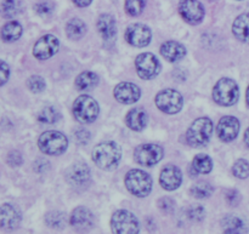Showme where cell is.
<instances>
[{"label": "cell", "mask_w": 249, "mask_h": 234, "mask_svg": "<svg viewBox=\"0 0 249 234\" xmlns=\"http://www.w3.org/2000/svg\"><path fill=\"white\" fill-rule=\"evenodd\" d=\"M122 158L121 147L116 142H104L92 150V160L102 170H112Z\"/></svg>", "instance_id": "6da1fadb"}, {"label": "cell", "mask_w": 249, "mask_h": 234, "mask_svg": "<svg viewBox=\"0 0 249 234\" xmlns=\"http://www.w3.org/2000/svg\"><path fill=\"white\" fill-rule=\"evenodd\" d=\"M240 97V89L235 80L223 78L215 84L213 89V99L218 104L224 107L233 106Z\"/></svg>", "instance_id": "7a4b0ae2"}, {"label": "cell", "mask_w": 249, "mask_h": 234, "mask_svg": "<svg viewBox=\"0 0 249 234\" xmlns=\"http://www.w3.org/2000/svg\"><path fill=\"white\" fill-rule=\"evenodd\" d=\"M212 135H213V121L208 118H198L187 130L186 141L190 146L201 147L208 143Z\"/></svg>", "instance_id": "3957f363"}, {"label": "cell", "mask_w": 249, "mask_h": 234, "mask_svg": "<svg viewBox=\"0 0 249 234\" xmlns=\"http://www.w3.org/2000/svg\"><path fill=\"white\" fill-rule=\"evenodd\" d=\"M125 187L133 196L143 198L152 189V179L142 170H130L125 176Z\"/></svg>", "instance_id": "277c9868"}, {"label": "cell", "mask_w": 249, "mask_h": 234, "mask_svg": "<svg viewBox=\"0 0 249 234\" xmlns=\"http://www.w3.org/2000/svg\"><path fill=\"white\" fill-rule=\"evenodd\" d=\"M39 150L48 155H61L68 147L67 137L58 131H46L38 140Z\"/></svg>", "instance_id": "5b68a950"}, {"label": "cell", "mask_w": 249, "mask_h": 234, "mask_svg": "<svg viewBox=\"0 0 249 234\" xmlns=\"http://www.w3.org/2000/svg\"><path fill=\"white\" fill-rule=\"evenodd\" d=\"M99 112L100 108L97 102L92 97L87 96V95L77 97L73 103V114L80 123H92L94 120H96Z\"/></svg>", "instance_id": "8992f818"}, {"label": "cell", "mask_w": 249, "mask_h": 234, "mask_svg": "<svg viewBox=\"0 0 249 234\" xmlns=\"http://www.w3.org/2000/svg\"><path fill=\"white\" fill-rule=\"evenodd\" d=\"M111 227L114 233L118 234H134L139 233L140 231L138 218L134 214L126 210H118L113 214Z\"/></svg>", "instance_id": "52a82bcc"}, {"label": "cell", "mask_w": 249, "mask_h": 234, "mask_svg": "<svg viewBox=\"0 0 249 234\" xmlns=\"http://www.w3.org/2000/svg\"><path fill=\"white\" fill-rule=\"evenodd\" d=\"M156 106L164 113L175 114L181 111L184 106V100H182L181 94L177 90L165 89L158 92L156 96Z\"/></svg>", "instance_id": "ba28073f"}, {"label": "cell", "mask_w": 249, "mask_h": 234, "mask_svg": "<svg viewBox=\"0 0 249 234\" xmlns=\"http://www.w3.org/2000/svg\"><path fill=\"white\" fill-rule=\"evenodd\" d=\"M135 68L141 79L150 80L157 77V74L160 70V61L157 60V57L153 53L145 52L140 53L136 57Z\"/></svg>", "instance_id": "9c48e42d"}, {"label": "cell", "mask_w": 249, "mask_h": 234, "mask_svg": "<svg viewBox=\"0 0 249 234\" xmlns=\"http://www.w3.org/2000/svg\"><path fill=\"white\" fill-rule=\"evenodd\" d=\"M163 154H164L163 148L157 145H152V143L139 146L134 152L136 162L145 167H152V165L160 163L162 160Z\"/></svg>", "instance_id": "30bf717a"}, {"label": "cell", "mask_w": 249, "mask_h": 234, "mask_svg": "<svg viewBox=\"0 0 249 234\" xmlns=\"http://www.w3.org/2000/svg\"><path fill=\"white\" fill-rule=\"evenodd\" d=\"M179 12L190 24H198L204 18V7L198 0H181L179 2Z\"/></svg>", "instance_id": "8fae6325"}, {"label": "cell", "mask_w": 249, "mask_h": 234, "mask_svg": "<svg viewBox=\"0 0 249 234\" xmlns=\"http://www.w3.org/2000/svg\"><path fill=\"white\" fill-rule=\"evenodd\" d=\"M151 29L142 23L131 24L125 31V40L135 48H145L150 44Z\"/></svg>", "instance_id": "7c38bea8"}, {"label": "cell", "mask_w": 249, "mask_h": 234, "mask_svg": "<svg viewBox=\"0 0 249 234\" xmlns=\"http://www.w3.org/2000/svg\"><path fill=\"white\" fill-rule=\"evenodd\" d=\"M58 45H60V43H58V39L56 36L46 34V35L38 39V41L34 44V57L38 58V60H48L57 52Z\"/></svg>", "instance_id": "4fadbf2b"}, {"label": "cell", "mask_w": 249, "mask_h": 234, "mask_svg": "<svg viewBox=\"0 0 249 234\" xmlns=\"http://www.w3.org/2000/svg\"><path fill=\"white\" fill-rule=\"evenodd\" d=\"M94 221L95 217L92 213L84 206L74 209L70 218L71 226L79 232H87L91 230L94 227Z\"/></svg>", "instance_id": "5bb4252c"}, {"label": "cell", "mask_w": 249, "mask_h": 234, "mask_svg": "<svg viewBox=\"0 0 249 234\" xmlns=\"http://www.w3.org/2000/svg\"><path fill=\"white\" fill-rule=\"evenodd\" d=\"M219 138L224 142H231L237 137L240 133V121L235 117L226 116L219 120L218 128H216Z\"/></svg>", "instance_id": "9a60e30c"}, {"label": "cell", "mask_w": 249, "mask_h": 234, "mask_svg": "<svg viewBox=\"0 0 249 234\" xmlns=\"http://www.w3.org/2000/svg\"><path fill=\"white\" fill-rule=\"evenodd\" d=\"M113 95L118 102L123 104L135 103L140 99L141 91L138 85L133 83H121L113 90Z\"/></svg>", "instance_id": "2e32d148"}, {"label": "cell", "mask_w": 249, "mask_h": 234, "mask_svg": "<svg viewBox=\"0 0 249 234\" xmlns=\"http://www.w3.org/2000/svg\"><path fill=\"white\" fill-rule=\"evenodd\" d=\"M21 222V214L11 204L0 205V228L4 231L16 230Z\"/></svg>", "instance_id": "e0dca14e"}, {"label": "cell", "mask_w": 249, "mask_h": 234, "mask_svg": "<svg viewBox=\"0 0 249 234\" xmlns=\"http://www.w3.org/2000/svg\"><path fill=\"white\" fill-rule=\"evenodd\" d=\"M182 182V174L175 165H167L162 170L160 176V184L165 191H175Z\"/></svg>", "instance_id": "ac0fdd59"}, {"label": "cell", "mask_w": 249, "mask_h": 234, "mask_svg": "<svg viewBox=\"0 0 249 234\" xmlns=\"http://www.w3.org/2000/svg\"><path fill=\"white\" fill-rule=\"evenodd\" d=\"M90 169L84 163L72 165L66 172V179L72 186H84L90 181Z\"/></svg>", "instance_id": "d6986e66"}, {"label": "cell", "mask_w": 249, "mask_h": 234, "mask_svg": "<svg viewBox=\"0 0 249 234\" xmlns=\"http://www.w3.org/2000/svg\"><path fill=\"white\" fill-rule=\"evenodd\" d=\"M160 55L169 62H178L186 55V49L178 41H167L160 46Z\"/></svg>", "instance_id": "ffe728a7"}, {"label": "cell", "mask_w": 249, "mask_h": 234, "mask_svg": "<svg viewBox=\"0 0 249 234\" xmlns=\"http://www.w3.org/2000/svg\"><path fill=\"white\" fill-rule=\"evenodd\" d=\"M125 123L131 130L141 131L147 125V114L142 108H134L126 114Z\"/></svg>", "instance_id": "44dd1931"}, {"label": "cell", "mask_w": 249, "mask_h": 234, "mask_svg": "<svg viewBox=\"0 0 249 234\" xmlns=\"http://www.w3.org/2000/svg\"><path fill=\"white\" fill-rule=\"evenodd\" d=\"M97 29L105 40H112L117 34L116 21L113 16L108 14H104L97 19Z\"/></svg>", "instance_id": "7402d4cb"}, {"label": "cell", "mask_w": 249, "mask_h": 234, "mask_svg": "<svg viewBox=\"0 0 249 234\" xmlns=\"http://www.w3.org/2000/svg\"><path fill=\"white\" fill-rule=\"evenodd\" d=\"M232 33L242 43L249 44V14H242L232 24Z\"/></svg>", "instance_id": "603a6c76"}, {"label": "cell", "mask_w": 249, "mask_h": 234, "mask_svg": "<svg viewBox=\"0 0 249 234\" xmlns=\"http://www.w3.org/2000/svg\"><path fill=\"white\" fill-rule=\"evenodd\" d=\"M22 26L17 21H10L1 27L0 36L5 43H14L22 35Z\"/></svg>", "instance_id": "cb8c5ba5"}, {"label": "cell", "mask_w": 249, "mask_h": 234, "mask_svg": "<svg viewBox=\"0 0 249 234\" xmlns=\"http://www.w3.org/2000/svg\"><path fill=\"white\" fill-rule=\"evenodd\" d=\"M87 32V26H85L84 22L79 18H73L71 19L67 23V27H66V33H67V36L70 39H80Z\"/></svg>", "instance_id": "d4e9b609"}, {"label": "cell", "mask_w": 249, "mask_h": 234, "mask_svg": "<svg viewBox=\"0 0 249 234\" xmlns=\"http://www.w3.org/2000/svg\"><path fill=\"white\" fill-rule=\"evenodd\" d=\"M99 84V77L92 72H83L75 79V86L79 90H89Z\"/></svg>", "instance_id": "484cf974"}, {"label": "cell", "mask_w": 249, "mask_h": 234, "mask_svg": "<svg viewBox=\"0 0 249 234\" xmlns=\"http://www.w3.org/2000/svg\"><path fill=\"white\" fill-rule=\"evenodd\" d=\"M221 227L225 233H241L246 231L243 221L236 216H226L221 222Z\"/></svg>", "instance_id": "4316f807"}, {"label": "cell", "mask_w": 249, "mask_h": 234, "mask_svg": "<svg viewBox=\"0 0 249 234\" xmlns=\"http://www.w3.org/2000/svg\"><path fill=\"white\" fill-rule=\"evenodd\" d=\"M192 167L197 174H209L213 169V162L206 154H198L192 162Z\"/></svg>", "instance_id": "83f0119b"}, {"label": "cell", "mask_w": 249, "mask_h": 234, "mask_svg": "<svg viewBox=\"0 0 249 234\" xmlns=\"http://www.w3.org/2000/svg\"><path fill=\"white\" fill-rule=\"evenodd\" d=\"M45 222L49 227L53 228V230H62L67 223V217L61 211H50L46 214Z\"/></svg>", "instance_id": "f1b7e54d"}, {"label": "cell", "mask_w": 249, "mask_h": 234, "mask_svg": "<svg viewBox=\"0 0 249 234\" xmlns=\"http://www.w3.org/2000/svg\"><path fill=\"white\" fill-rule=\"evenodd\" d=\"M0 12L5 18H14L21 12L19 0H4L0 6Z\"/></svg>", "instance_id": "f546056e"}, {"label": "cell", "mask_w": 249, "mask_h": 234, "mask_svg": "<svg viewBox=\"0 0 249 234\" xmlns=\"http://www.w3.org/2000/svg\"><path fill=\"white\" fill-rule=\"evenodd\" d=\"M213 187L208 184V182H197L196 184L191 187L190 192L194 197L198 199H204L209 198V197L213 194Z\"/></svg>", "instance_id": "4dcf8cb0"}, {"label": "cell", "mask_w": 249, "mask_h": 234, "mask_svg": "<svg viewBox=\"0 0 249 234\" xmlns=\"http://www.w3.org/2000/svg\"><path fill=\"white\" fill-rule=\"evenodd\" d=\"M60 114L53 107H46L39 113L38 120L43 124H53L58 120Z\"/></svg>", "instance_id": "1f68e13d"}, {"label": "cell", "mask_w": 249, "mask_h": 234, "mask_svg": "<svg viewBox=\"0 0 249 234\" xmlns=\"http://www.w3.org/2000/svg\"><path fill=\"white\" fill-rule=\"evenodd\" d=\"M233 176L237 179L245 180L249 176V162L246 159H238L232 167Z\"/></svg>", "instance_id": "d6a6232c"}, {"label": "cell", "mask_w": 249, "mask_h": 234, "mask_svg": "<svg viewBox=\"0 0 249 234\" xmlns=\"http://www.w3.org/2000/svg\"><path fill=\"white\" fill-rule=\"evenodd\" d=\"M124 7L130 16H139L145 9V0H125Z\"/></svg>", "instance_id": "836d02e7"}, {"label": "cell", "mask_w": 249, "mask_h": 234, "mask_svg": "<svg viewBox=\"0 0 249 234\" xmlns=\"http://www.w3.org/2000/svg\"><path fill=\"white\" fill-rule=\"evenodd\" d=\"M27 86L34 94H39V92L45 90V82L39 75H32L28 80H27Z\"/></svg>", "instance_id": "e575fe53"}, {"label": "cell", "mask_w": 249, "mask_h": 234, "mask_svg": "<svg viewBox=\"0 0 249 234\" xmlns=\"http://www.w3.org/2000/svg\"><path fill=\"white\" fill-rule=\"evenodd\" d=\"M55 9V5L51 1H40L38 4L34 5V10H36V14H39L40 16H49L51 12Z\"/></svg>", "instance_id": "d590c367"}, {"label": "cell", "mask_w": 249, "mask_h": 234, "mask_svg": "<svg viewBox=\"0 0 249 234\" xmlns=\"http://www.w3.org/2000/svg\"><path fill=\"white\" fill-rule=\"evenodd\" d=\"M187 217L191 221H195V222H199L204 218V209L199 205L191 206L187 210Z\"/></svg>", "instance_id": "8d00e7d4"}, {"label": "cell", "mask_w": 249, "mask_h": 234, "mask_svg": "<svg viewBox=\"0 0 249 234\" xmlns=\"http://www.w3.org/2000/svg\"><path fill=\"white\" fill-rule=\"evenodd\" d=\"M158 208L165 214H172L174 211L175 208V203L173 199L168 198V197H164V198H160L158 201Z\"/></svg>", "instance_id": "74e56055"}, {"label": "cell", "mask_w": 249, "mask_h": 234, "mask_svg": "<svg viewBox=\"0 0 249 234\" xmlns=\"http://www.w3.org/2000/svg\"><path fill=\"white\" fill-rule=\"evenodd\" d=\"M10 77V67L6 62L0 60V86L5 84L9 80Z\"/></svg>", "instance_id": "f35d334b"}, {"label": "cell", "mask_w": 249, "mask_h": 234, "mask_svg": "<svg viewBox=\"0 0 249 234\" xmlns=\"http://www.w3.org/2000/svg\"><path fill=\"white\" fill-rule=\"evenodd\" d=\"M6 162L10 167H19L22 164V157L19 154V152H17V150L10 152L9 155H7Z\"/></svg>", "instance_id": "ab89813d"}, {"label": "cell", "mask_w": 249, "mask_h": 234, "mask_svg": "<svg viewBox=\"0 0 249 234\" xmlns=\"http://www.w3.org/2000/svg\"><path fill=\"white\" fill-rule=\"evenodd\" d=\"M75 142L79 143V145H85L90 141V133L85 129H82V130H78L74 135Z\"/></svg>", "instance_id": "60d3db41"}, {"label": "cell", "mask_w": 249, "mask_h": 234, "mask_svg": "<svg viewBox=\"0 0 249 234\" xmlns=\"http://www.w3.org/2000/svg\"><path fill=\"white\" fill-rule=\"evenodd\" d=\"M240 201H241L240 193H238L237 191H235V189L229 191L228 193H226V201H228L229 205H232V206L238 205Z\"/></svg>", "instance_id": "b9f144b4"}, {"label": "cell", "mask_w": 249, "mask_h": 234, "mask_svg": "<svg viewBox=\"0 0 249 234\" xmlns=\"http://www.w3.org/2000/svg\"><path fill=\"white\" fill-rule=\"evenodd\" d=\"M72 1L74 2L78 7H87L91 4L92 0H72Z\"/></svg>", "instance_id": "7bdbcfd3"}, {"label": "cell", "mask_w": 249, "mask_h": 234, "mask_svg": "<svg viewBox=\"0 0 249 234\" xmlns=\"http://www.w3.org/2000/svg\"><path fill=\"white\" fill-rule=\"evenodd\" d=\"M245 143H246V146L249 148V128L246 130V133H245Z\"/></svg>", "instance_id": "ee69618b"}, {"label": "cell", "mask_w": 249, "mask_h": 234, "mask_svg": "<svg viewBox=\"0 0 249 234\" xmlns=\"http://www.w3.org/2000/svg\"><path fill=\"white\" fill-rule=\"evenodd\" d=\"M246 102H247V106L249 107V86L247 87V91H246Z\"/></svg>", "instance_id": "f6af8a7d"}, {"label": "cell", "mask_w": 249, "mask_h": 234, "mask_svg": "<svg viewBox=\"0 0 249 234\" xmlns=\"http://www.w3.org/2000/svg\"><path fill=\"white\" fill-rule=\"evenodd\" d=\"M209 1H213V0H209Z\"/></svg>", "instance_id": "bcb514c9"}]
</instances>
